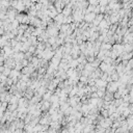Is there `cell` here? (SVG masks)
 I'll list each match as a JSON object with an SVG mask.
<instances>
[{
    "label": "cell",
    "instance_id": "1",
    "mask_svg": "<svg viewBox=\"0 0 133 133\" xmlns=\"http://www.w3.org/2000/svg\"><path fill=\"white\" fill-rule=\"evenodd\" d=\"M120 82L117 81H111V82L107 85V92H110V93H116L119 90V86H120Z\"/></svg>",
    "mask_w": 133,
    "mask_h": 133
},
{
    "label": "cell",
    "instance_id": "2",
    "mask_svg": "<svg viewBox=\"0 0 133 133\" xmlns=\"http://www.w3.org/2000/svg\"><path fill=\"white\" fill-rule=\"evenodd\" d=\"M18 11L16 8H14V7H10L8 8V11H7V13H6V15H7V18L10 19L11 21H13V20H15L17 18V15H18Z\"/></svg>",
    "mask_w": 133,
    "mask_h": 133
},
{
    "label": "cell",
    "instance_id": "3",
    "mask_svg": "<svg viewBox=\"0 0 133 133\" xmlns=\"http://www.w3.org/2000/svg\"><path fill=\"white\" fill-rule=\"evenodd\" d=\"M96 16H97L96 13H87V14H85V16H84V21H85L86 23H93V21L95 20Z\"/></svg>",
    "mask_w": 133,
    "mask_h": 133
},
{
    "label": "cell",
    "instance_id": "4",
    "mask_svg": "<svg viewBox=\"0 0 133 133\" xmlns=\"http://www.w3.org/2000/svg\"><path fill=\"white\" fill-rule=\"evenodd\" d=\"M104 20V15L103 14H99V15H97L96 18H95V20L93 21V25L94 26H99V24L102 22V21Z\"/></svg>",
    "mask_w": 133,
    "mask_h": 133
},
{
    "label": "cell",
    "instance_id": "5",
    "mask_svg": "<svg viewBox=\"0 0 133 133\" xmlns=\"http://www.w3.org/2000/svg\"><path fill=\"white\" fill-rule=\"evenodd\" d=\"M65 18H66L65 15H63L62 13H59L55 18H54V21H55V22H57V23L63 24V20H65Z\"/></svg>",
    "mask_w": 133,
    "mask_h": 133
},
{
    "label": "cell",
    "instance_id": "6",
    "mask_svg": "<svg viewBox=\"0 0 133 133\" xmlns=\"http://www.w3.org/2000/svg\"><path fill=\"white\" fill-rule=\"evenodd\" d=\"M62 14L65 15V16H72V14H73V8L68 6V5H66V7L62 10Z\"/></svg>",
    "mask_w": 133,
    "mask_h": 133
},
{
    "label": "cell",
    "instance_id": "7",
    "mask_svg": "<svg viewBox=\"0 0 133 133\" xmlns=\"http://www.w3.org/2000/svg\"><path fill=\"white\" fill-rule=\"evenodd\" d=\"M50 103H51V102H49V101H45V100H44V101L42 102V108H41V109H42V110H47L48 108H51V107H50Z\"/></svg>",
    "mask_w": 133,
    "mask_h": 133
},
{
    "label": "cell",
    "instance_id": "8",
    "mask_svg": "<svg viewBox=\"0 0 133 133\" xmlns=\"http://www.w3.org/2000/svg\"><path fill=\"white\" fill-rule=\"evenodd\" d=\"M25 16L26 15L25 14H23V13H18V15H17V18L16 19L19 21V22L22 24V22H23V20H24V18H25Z\"/></svg>",
    "mask_w": 133,
    "mask_h": 133
},
{
    "label": "cell",
    "instance_id": "9",
    "mask_svg": "<svg viewBox=\"0 0 133 133\" xmlns=\"http://www.w3.org/2000/svg\"><path fill=\"white\" fill-rule=\"evenodd\" d=\"M51 97H52V92H47L46 94H45V95L43 96V99L45 100V101H50V98Z\"/></svg>",
    "mask_w": 133,
    "mask_h": 133
},
{
    "label": "cell",
    "instance_id": "10",
    "mask_svg": "<svg viewBox=\"0 0 133 133\" xmlns=\"http://www.w3.org/2000/svg\"><path fill=\"white\" fill-rule=\"evenodd\" d=\"M50 102L51 103H56V102H59V97L57 95H52V97L50 98Z\"/></svg>",
    "mask_w": 133,
    "mask_h": 133
},
{
    "label": "cell",
    "instance_id": "11",
    "mask_svg": "<svg viewBox=\"0 0 133 133\" xmlns=\"http://www.w3.org/2000/svg\"><path fill=\"white\" fill-rule=\"evenodd\" d=\"M23 3H24V5H25L27 8H29L33 4V2L31 1V0H23Z\"/></svg>",
    "mask_w": 133,
    "mask_h": 133
},
{
    "label": "cell",
    "instance_id": "12",
    "mask_svg": "<svg viewBox=\"0 0 133 133\" xmlns=\"http://www.w3.org/2000/svg\"><path fill=\"white\" fill-rule=\"evenodd\" d=\"M95 8H96V5L89 4V7L86 8V10H87V13H95Z\"/></svg>",
    "mask_w": 133,
    "mask_h": 133
},
{
    "label": "cell",
    "instance_id": "13",
    "mask_svg": "<svg viewBox=\"0 0 133 133\" xmlns=\"http://www.w3.org/2000/svg\"><path fill=\"white\" fill-rule=\"evenodd\" d=\"M108 3H109V0H100V5L101 6H107Z\"/></svg>",
    "mask_w": 133,
    "mask_h": 133
},
{
    "label": "cell",
    "instance_id": "14",
    "mask_svg": "<svg viewBox=\"0 0 133 133\" xmlns=\"http://www.w3.org/2000/svg\"><path fill=\"white\" fill-rule=\"evenodd\" d=\"M89 4H92V5H99L100 3V0H89Z\"/></svg>",
    "mask_w": 133,
    "mask_h": 133
},
{
    "label": "cell",
    "instance_id": "15",
    "mask_svg": "<svg viewBox=\"0 0 133 133\" xmlns=\"http://www.w3.org/2000/svg\"><path fill=\"white\" fill-rule=\"evenodd\" d=\"M80 81H81V82H83V83H86L87 81H89V79H87V76H84V75H83V76H81L80 77Z\"/></svg>",
    "mask_w": 133,
    "mask_h": 133
}]
</instances>
